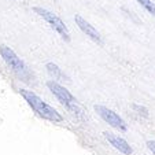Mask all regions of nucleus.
<instances>
[{
  "instance_id": "nucleus-1",
  "label": "nucleus",
  "mask_w": 155,
  "mask_h": 155,
  "mask_svg": "<svg viewBox=\"0 0 155 155\" xmlns=\"http://www.w3.org/2000/svg\"><path fill=\"white\" fill-rule=\"evenodd\" d=\"M21 95L24 96V99L28 102V104L40 115L41 118L48 121H52V122H61L62 121V115L56 111L54 107H51L50 104H47L45 102L40 99L36 94H33L32 91H28V89H21Z\"/></svg>"
},
{
  "instance_id": "nucleus-2",
  "label": "nucleus",
  "mask_w": 155,
  "mask_h": 155,
  "mask_svg": "<svg viewBox=\"0 0 155 155\" xmlns=\"http://www.w3.org/2000/svg\"><path fill=\"white\" fill-rule=\"evenodd\" d=\"M47 87L50 88V91L55 95L56 99L68 108L69 111H71L74 115H77V117H82V111H81V108H80L78 103H77L76 97H74L66 88L59 85L58 82H55V81H48Z\"/></svg>"
},
{
  "instance_id": "nucleus-3",
  "label": "nucleus",
  "mask_w": 155,
  "mask_h": 155,
  "mask_svg": "<svg viewBox=\"0 0 155 155\" xmlns=\"http://www.w3.org/2000/svg\"><path fill=\"white\" fill-rule=\"evenodd\" d=\"M0 55H2L4 62L8 64L10 68H11V70L14 71L21 80L29 81L30 77H32L29 69L26 68V64H25L24 62L21 61V58H18L17 54H15L11 48L7 47V45H0Z\"/></svg>"
},
{
  "instance_id": "nucleus-4",
  "label": "nucleus",
  "mask_w": 155,
  "mask_h": 155,
  "mask_svg": "<svg viewBox=\"0 0 155 155\" xmlns=\"http://www.w3.org/2000/svg\"><path fill=\"white\" fill-rule=\"evenodd\" d=\"M33 11H35L36 14L40 15L47 24H50V26L52 28L55 32H58L64 41H70V33H69L68 26L64 25V22L58 17V15L52 14L51 11H48V10H45V8H41V7H35Z\"/></svg>"
},
{
  "instance_id": "nucleus-5",
  "label": "nucleus",
  "mask_w": 155,
  "mask_h": 155,
  "mask_svg": "<svg viewBox=\"0 0 155 155\" xmlns=\"http://www.w3.org/2000/svg\"><path fill=\"white\" fill-rule=\"evenodd\" d=\"M95 110H96L97 114H99L100 117H102L103 120L106 121V122L110 124L111 126L120 129V130H126V129H128L125 121H124L122 118H121L120 115L117 114V113L113 111V110L104 107V106H95Z\"/></svg>"
},
{
  "instance_id": "nucleus-6",
  "label": "nucleus",
  "mask_w": 155,
  "mask_h": 155,
  "mask_svg": "<svg viewBox=\"0 0 155 155\" xmlns=\"http://www.w3.org/2000/svg\"><path fill=\"white\" fill-rule=\"evenodd\" d=\"M74 21H76V24L78 25V28L85 33V35L89 36V37H91L92 40H95L96 43L103 44V40H102V36H100V33L97 32V30L95 29V28L92 26V25L89 24L87 19H84V18H82L80 14H76V17H74Z\"/></svg>"
},
{
  "instance_id": "nucleus-7",
  "label": "nucleus",
  "mask_w": 155,
  "mask_h": 155,
  "mask_svg": "<svg viewBox=\"0 0 155 155\" xmlns=\"http://www.w3.org/2000/svg\"><path fill=\"white\" fill-rule=\"evenodd\" d=\"M104 136H106V139L108 140V143L111 144L115 150H118L120 152H122V154H125V155H130L132 154V151H133L132 147L129 146L128 141L124 140L122 137L113 135V133H110V132H104Z\"/></svg>"
},
{
  "instance_id": "nucleus-8",
  "label": "nucleus",
  "mask_w": 155,
  "mask_h": 155,
  "mask_svg": "<svg viewBox=\"0 0 155 155\" xmlns=\"http://www.w3.org/2000/svg\"><path fill=\"white\" fill-rule=\"evenodd\" d=\"M47 70H48V73L51 74V76H54L55 78H63V73L61 71V69L56 66V64H54V63H47Z\"/></svg>"
},
{
  "instance_id": "nucleus-9",
  "label": "nucleus",
  "mask_w": 155,
  "mask_h": 155,
  "mask_svg": "<svg viewBox=\"0 0 155 155\" xmlns=\"http://www.w3.org/2000/svg\"><path fill=\"white\" fill-rule=\"evenodd\" d=\"M136 2H137L141 7H144L150 14H152L155 17V3H152L151 0H136Z\"/></svg>"
},
{
  "instance_id": "nucleus-10",
  "label": "nucleus",
  "mask_w": 155,
  "mask_h": 155,
  "mask_svg": "<svg viewBox=\"0 0 155 155\" xmlns=\"http://www.w3.org/2000/svg\"><path fill=\"white\" fill-rule=\"evenodd\" d=\"M132 107L135 108V110H137V111L140 113V114H143L144 117H147V115H148V114H147V110H146L144 107H140V106H137V104H133Z\"/></svg>"
},
{
  "instance_id": "nucleus-11",
  "label": "nucleus",
  "mask_w": 155,
  "mask_h": 155,
  "mask_svg": "<svg viewBox=\"0 0 155 155\" xmlns=\"http://www.w3.org/2000/svg\"><path fill=\"white\" fill-rule=\"evenodd\" d=\"M147 147H148V148L152 151V154L155 155V141H152V140L147 141Z\"/></svg>"
}]
</instances>
